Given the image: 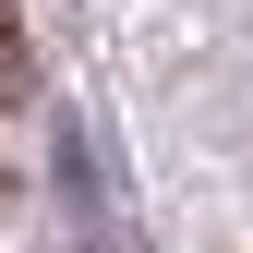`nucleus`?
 <instances>
[{
	"mask_svg": "<svg viewBox=\"0 0 253 253\" xmlns=\"http://www.w3.org/2000/svg\"><path fill=\"white\" fill-rule=\"evenodd\" d=\"M37 97V48H24V12L0 0V109H24Z\"/></svg>",
	"mask_w": 253,
	"mask_h": 253,
	"instance_id": "f257e3e1",
	"label": "nucleus"
}]
</instances>
